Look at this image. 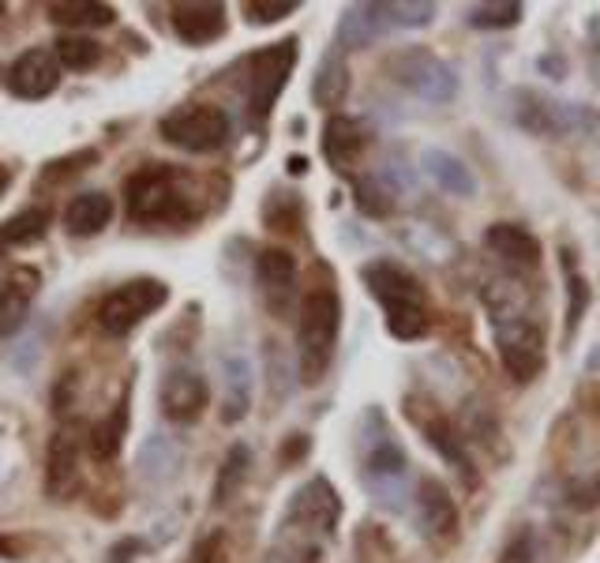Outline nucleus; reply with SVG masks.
<instances>
[{
	"mask_svg": "<svg viewBox=\"0 0 600 563\" xmlns=\"http://www.w3.org/2000/svg\"><path fill=\"white\" fill-rule=\"evenodd\" d=\"M484 308H488L492 338H496L507 376L515 383L536 380L549 365V342H544V328L529 308L526 286L515 278H492L484 286Z\"/></svg>",
	"mask_w": 600,
	"mask_h": 563,
	"instance_id": "1",
	"label": "nucleus"
},
{
	"mask_svg": "<svg viewBox=\"0 0 600 563\" xmlns=\"http://www.w3.org/2000/svg\"><path fill=\"white\" fill-rule=\"evenodd\" d=\"M360 282L376 297L386 315V331L399 342H417L428 334V297L413 271L394 260H368L360 267Z\"/></svg>",
	"mask_w": 600,
	"mask_h": 563,
	"instance_id": "2",
	"label": "nucleus"
},
{
	"mask_svg": "<svg viewBox=\"0 0 600 563\" xmlns=\"http://www.w3.org/2000/svg\"><path fill=\"white\" fill-rule=\"evenodd\" d=\"M360 485L372 492L376 504L399 507L409 504V459H405L402 444L394 439L386 417L372 406L365 413V436H360Z\"/></svg>",
	"mask_w": 600,
	"mask_h": 563,
	"instance_id": "3",
	"label": "nucleus"
},
{
	"mask_svg": "<svg viewBox=\"0 0 600 563\" xmlns=\"http://www.w3.org/2000/svg\"><path fill=\"white\" fill-rule=\"evenodd\" d=\"M128 215L143 226H184L196 218V204L184 192V181L173 165H143L125 184Z\"/></svg>",
	"mask_w": 600,
	"mask_h": 563,
	"instance_id": "4",
	"label": "nucleus"
},
{
	"mask_svg": "<svg viewBox=\"0 0 600 563\" xmlns=\"http://www.w3.org/2000/svg\"><path fill=\"white\" fill-rule=\"evenodd\" d=\"M342 331V301L334 289H308L300 301V328H297V349H300V380L315 387L331 372L334 346Z\"/></svg>",
	"mask_w": 600,
	"mask_h": 563,
	"instance_id": "5",
	"label": "nucleus"
},
{
	"mask_svg": "<svg viewBox=\"0 0 600 563\" xmlns=\"http://www.w3.org/2000/svg\"><path fill=\"white\" fill-rule=\"evenodd\" d=\"M383 72L391 76L394 87L405 94L428 102V105H447L458 94V72L443 57H436L425 46H405L383 60Z\"/></svg>",
	"mask_w": 600,
	"mask_h": 563,
	"instance_id": "6",
	"label": "nucleus"
},
{
	"mask_svg": "<svg viewBox=\"0 0 600 563\" xmlns=\"http://www.w3.org/2000/svg\"><path fill=\"white\" fill-rule=\"evenodd\" d=\"M402 413H405V421H409V425L425 436V444L431 447V451H436L454 473H462L465 489L481 485V473H476V462H473L470 447H465V436L458 433V425L447 417L443 410L431 406L425 394H405Z\"/></svg>",
	"mask_w": 600,
	"mask_h": 563,
	"instance_id": "7",
	"label": "nucleus"
},
{
	"mask_svg": "<svg viewBox=\"0 0 600 563\" xmlns=\"http://www.w3.org/2000/svg\"><path fill=\"white\" fill-rule=\"evenodd\" d=\"M297 38H281L249 57V110L255 120H267L281 91H286L289 76L297 68Z\"/></svg>",
	"mask_w": 600,
	"mask_h": 563,
	"instance_id": "8",
	"label": "nucleus"
},
{
	"mask_svg": "<svg viewBox=\"0 0 600 563\" xmlns=\"http://www.w3.org/2000/svg\"><path fill=\"white\" fill-rule=\"evenodd\" d=\"M165 301H170V286H165V282H158V278H131L120 289H113V294L102 301L99 323H102L105 334H113V338H125V334L136 331L139 323H143L147 315H154Z\"/></svg>",
	"mask_w": 600,
	"mask_h": 563,
	"instance_id": "9",
	"label": "nucleus"
},
{
	"mask_svg": "<svg viewBox=\"0 0 600 563\" xmlns=\"http://www.w3.org/2000/svg\"><path fill=\"white\" fill-rule=\"evenodd\" d=\"M158 131H162L165 143L181 147L188 154H215L229 139V117L218 105H184V110H173L170 117H162Z\"/></svg>",
	"mask_w": 600,
	"mask_h": 563,
	"instance_id": "10",
	"label": "nucleus"
},
{
	"mask_svg": "<svg viewBox=\"0 0 600 563\" xmlns=\"http://www.w3.org/2000/svg\"><path fill=\"white\" fill-rule=\"evenodd\" d=\"M342 499L326 478H312L293 492V504L286 512V530H300L308 538H331L338 530Z\"/></svg>",
	"mask_w": 600,
	"mask_h": 563,
	"instance_id": "11",
	"label": "nucleus"
},
{
	"mask_svg": "<svg viewBox=\"0 0 600 563\" xmlns=\"http://www.w3.org/2000/svg\"><path fill=\"white\" fill-rule=\"evenodd\" d=\"M515 117L518 125L533 131V136H567V131H575L581 120H586V113H581V105L549 99V94L541 91H518Z\"/></svg>",
	"mask_w": 600,
	"mask_h": 563,
	"instance_id": "12",
	"label": "nucleus"
},
{
	"mask_svg": "<svg viewBox=\"0 0 600 563\" xmlns=\"http://www.w3.org/2000/svg\"><path fill=\"white\" fill-rule=\"evenodd\" d=\"M413 518H417V530L428 541H450L458 533V504L450 496V489L439 478H420L417 492H413Z\"/></svg>",
	"mask_w": 600,
	"mask_h": 563,
	"instance_id": "13",
	"label": "nucleus"
},
{
	"mask_svg": "<svg viewBox=\"0 0 600 563\" xmlns=\"http://www.w3.org/2000/svg\"><path fill=\"white\" fill-rule=\"evenodd\" d=\"M60 87V60L53 49H26L8 68V91L23 102H38Z\"/></svg>",
	"mask_w": 600,
	"mask_h": 563,
	"instance_id": "14",
	"label": "nucleus"
},
{
	"mask_svg": "<svg viewBox=\"0 0 600 563\" xmlns=\"http://www.w3.org/2000/svg\"><path fill=\"white\" fill-rule=\"evenodd\" d=\"M158 402H162V413L170 421H176V425H192V421H199L203 410H207L210 387L199 372H192V368H173V372H165Z\"/></svg>",
	"mask_w": 600,
	"mask_h": 563,
	"instance_id": "15",
	"label": "nucleus"
},
{
	"mask_svg": "<svg viewBox=\"0 0 600 563\" xmlns=\"http://www.w3.org/2000/svg\"><path fill=\"white\" fill-rule=\"evenodd\" d=\"M38 289H42L38 267H15L12 275L4 278V286H0V334H4V338H12L26 323V312H31Z\"/></svg>",
	"mask_w": 600,
	"mask_h": 563,
	"instance_id": "16",
	"label": "nucleus"
},
{
	"mask_svg": "<svg viewBox=\"0 0 600 563\" xmlns=\"http://www.w3.org/2000/svg\"><path fill=\"white\" fill-rule=\"evenodd\" d=\"M173 31L188 46H210L226 34V4H210V0L173 4Z\"/></svg>",
	"mask_w": 600,
	"mask_h": 563,
	"instance_id": "17",
	"label": "nucleus"
},
{
	"mask_svg": "<svg viewBox=\"0 0 600 563\" xmlns=\"http://www.w3.org/2000/svg\"><path fill=\"white\" fill-rule=\"evenodd\" d=\"M365 128L360 120L346 117V113H334L323 125V158L334 165V173H353V165L365 154Z\"/></svg>",
	"mask_w": 600,
	"mask_h": 563,
	"instance_id": "18",
	"label": "nucleus"
},
{
	"mask_svg": "<svg viewBox=\"0 0 600 563\" xmlns=\"http://www.w3.org/2000/svg\"><path fill=\"white\" fill-rule=\"evenodd\" d=\"M386 31H391V26H386L379 4H349L346 12H342L338 26H334V46H338V53H357L379 42Z\"/></svg>",
	"mask_w": 600,
	"mask_h": 563,
	"instance_id": "19",
	"label": "nucleus"
},
{
	"mask_svg": "<svg viewBox=\"0 0 600 563\" xmlns=\"http://www.w3.org/2000/svg\"><path fill=\"white\" fill-rule=\"evenodd\" d=\"M79 439L72 428H60L57 436L49 439L46 451V492L53 499L72 496L79 485Z\"/></svg>",
	"mask_w": 600,
	"mask_h": 563,
	"instance_id": "20",
	"label": "nucleus"
},
{
	"mask_svg": "<svg viewBox=\"0 0 600 563\" xmlns=\"http://www.w3.org/2000/svg\"><path fill=\"white\" fill-rule=\"evenodd\" d=\"M420 170H425L428 177L447 192V196H458V199L476 196L473 170L458 154L443 151V147H425V151H420Z\"/></svg>",
	"mask_w": 600,
	"mask_h": 563,
	"instance_id": "21",
	"label": "nucleus"
},
{
	"mask_svg": "<svg viewBox=\"0 0 600 563\" xmlns=\"http://www.w3.org/2000/svg\"><path fill=\"white\" fill-rule=\"evenodd\" d=\"M484 244H488L499 260L518 263V267H536L541 256H544L541 241H536L529 230H522V226H515V222L488 226V230H484Z\"/></svg>",
	"mask_w": 600,
	"mask_h": 563,
	"instance_id": "22",
	"label": "nucleus"
},
{
	"mask_svg": "<svg viewBox=\"0 0 600 563\" xmlns=\"http://www.w3.org/2000/svg\"><path fill=\"white\" fill-rule=\"evenodd\" d=\"M349 99V65H346V53L331 49L326 57L320 60V68H315V79H312V102L326 110L334 117V113L346 105Z\"/></svg>",
	"mask_w": 600,
	"mask_h": 563,
	"instance_id": "23",
	"label": "nucleus"
},
{
	"mask_svg": "<svg viewBox=\"0 0 600 563\" xmlns=\"http://www.w3.org/2000/svg\"><path fill=\"white\" fill-rule=\"evenodd\" d=\"M255 278L270 297H278V308L297 294V260L286 249H263L255 260Z\"/></svg>",
	"mask_w": 600,
	"mask_h": 563,
	"instance_id": "24",
	"label": "nucleus"
},
{
	"mask_svg": "<svg viewBox=\"0 0 600 563\" xmlns=\"http://www.w3.org/2000/svg\"><path fill=\"white\" fill-rule=\"evenodd\" d=\"M222 376H226L222 421L226 425H236V421H241L252 406V365H249V357L229 354L222 360Z\"/></svg>",
	"mask_w": 600,
	"mask_h": 563,
	"instance_id": "25",
	"label": "nucleus"
},
{
	"mask_svg": "<svg viewBox=\"0 0 600 563\" xmlns=\"http://www.w3.org/2000/svg\"><path fill=\"white\" fill-rule=\"evenodd\" d=\"M113 222V199L105 192H83L65 210V226L76 237H94Z\"/></svg>",
	"mask_w": 600,
	"mask_h": 563,
	"instance_id": "26",
	"label": "nucleus"
},
{
	"mask_svg": "<svg viewBox=\"0 0 600 563\" xmlns=\"http://www.w3.org/2000/svg\"><path fill=\"white\" fill-rule=\"evenodd\" d=\"M559 260H563V278H567V331H563V342L570 346V342H575V334H578V328H581V320H586L593 294H589L586 275L578 271L575 252H570V249H559Z\"/></svg>",
	"mask_w": 600,
	"mask_h": 563,
	"instance_id": "27",
	"label": "nucleus"
},
{
	"mask_svg": "<svg viewBox=\"0 0 600 563\" xmlns=\"http://www.w3.org/2000/svg\"><path fill=\"white\" fill-rule=\"evenodd\" d=\"M125 433H128V406L120 402L109 417L99 421V425L86 433V451H91V459H99V462L117 459L120 444H125Z\"/></svg>",
	"mask_w": 600,
	"mask_h": 563,
	"instance_id": "28",
	"label": "nucleus"
},
{
	"mask_svg": "<svg viewBox=\"0 0 600 563\" xmlns=\"http://www.w3.org/2000/svg\"><path fill=\"white\" fill-rule=\"evenodd\" d=\"M49 20L60 26H109L117 12L102 0H60V4H49Z\"/></svg>",
	"mask_w": 600,
	"mask_h": 563,
	"instance_id": "29",
	"label": "nucleus"
},
{
	"mask_svg": "<svg viewBox=\"0 0 600 563\" xmlns=\"http://www.w3.org/2000/svg\"><path fill=\"white\" fill-rule=\"evenodd\" d=\"M49 230V210L46 207H26L20 210L15 218H8L4 226H0V244L4 249H20V244H34L42 241Z\"/></svg>",
	"mask_w": 600,
	"mask_h": 563,
	"instance_id": "30",
	"label": "nucleus"
},
{
	"mask_svg": "<svg viewBox=\"0 0 600 563\" xmlns=\"http://www.w3.org/2000/svg\"><path fill=\"white\" fill-rule=\"evenodd\" d=\"M526 15V8L518 0H488V4H470L465 8V23L473 31H507V26H518Z\"/></svg>",
	"mask_w": 600,
	"mask_h": 563,
	"instance_id": "31",
	"label": "nucleus"
},
{
	"mask_svg": "<svg viewBox=\"0 0 600 563\" xmlns=\"http://www.w3.org/2000/svg\"><path fill=\"white\" fill-rule=\"evenodd\" d=\"M249 466H252V451L244 444H233L222 462V470H218V481H215V507H226L229 499L241 492L244 478H249Z\"/></svg>",
	"mask_w": 600,
	"mask_h": 563,
	"instance_id": "32",
	"label": "nucleus"
},
{
	"mask_svg": "<svg viewBox=\"0 0 600 563\" xmlns=\"http://www.w3.org/2000/svg\"><path fill=\"white\" fill-rule=\"evenodd\" d=\"M53 53H57L60 68H72V72H91V68L102 60V46L94 38H83V34H65V38H57Z\"/></svg>",
	"mask_w": 600,
	"mask_h": 563,
	"instance_id": "33",
	"label": "nucleus"
},
{
	"mask_svg": "<svg viewBox=\"0 0 600 563\" xmlns=\"http://www.w3.org/2000/svg\"><path fill=\"white\" fill-rule=\"evenodd\" d=\"M383 8L386 26H399V31H417V26H428L436 20V4L431 0H399V4H379Z\"/></svg>",
	"mask_w": 600,
	"mask_h": 563,
	"instance_id": "34",
	"label": "nucleus"
},
{
	"mask_svg": "<svg viewBox=\"0 0 600 563\" xmlns=\"http://www.w3.org/2000/svg\"><path fill=\"white\" fill-rule=\"evenodd\" d=\"M353 196H357L360 215H368V218H391L394 215V199H391V192L379 184V177H357L353 181Z\"/></svg>",
	"mask_w": 600,
	"mask_h": 563,
	"instance_id": "35",
	"label": "nucleus"
},
{
	"mask_svg": "<svg viewBox=\"0 0 600 563\" xmlns=\"http://www.w3.org/2000/svg\"><path fill=\"white\" fill-rule=\"evenodd\" d=\"M263 222H267L270 230L293 233L300 226V196H293V192H275L270 204L263 207Z\"/></svg>",
	"mask_w": 600,
	"mask_h": 563,
	"instance_id": "36",
	"label": "nucleus"
},
{
	"mask_svg": "<svg viewBox=\"0 0 600 563\" xmlns=\"http://www.w3.org/2000/svg\"><path fill=\"white\" fill-rule=\"evenodd\" d=\"M297 0H244V20H249L252 26H270L278 20H286V15L297 12Z\"/></svg>",
	"mask_w": 600,
	"mask_h": 563,
	"instance_id": "37",
	"label": "nucleus"
},
{
	"mask_svg": "<svg viewBox=\"0 0 600 563\" xmlns=\"http://www.w3.org/2000/svg\"><path fill=\"white\" fill-rule=\"evenodd\" d=\"M99 162V151H79L72 158H65V162H49L46 165V177L57 181V177H72V173H79V165H91Z\"/></svg>",
	"mask_w": 600,
	"mask_h": 563,
	"instance_id": "38",
	"label": "nucleus"
},
{
	"mask_svg": "<svg viewBox=\"0 0 600 563\" xmlns=\"http://www.w3.org/2000/svg\"><path fill=\"white\" fill-rule=\"evenodd\" d=\"M567 499H570V507H578V512H589V507H597L600 504V481H578V485H570L567 489Z\"/></svg>",
	"mask_w": 600,
	"mask_h": 563,
	"instance_id": "39",
	"label": "nucleus"
},
{
	"mask_svg": "<svg viewBox=\"0 0 600 563\" xmlns=\"http://www.w3.org/2000/svg\"><path fill=\"white\" fill-rule=\"evenodd\" d=\"M536 68H541V72H552L555 79H563V76H567V68H563V60H549V57H541V65H536Z\"/></svg>",
	"mask_w": 600,
	"mask_h": 563,
	"instance_id": "40",
	"label": "nucleus"
},
{
	"mask_svg": "<svg viewBox=\"0 0 600 563\" xmlns=\"http://www.w3.org/2000/svg\"><path fill=\"white\" fill-rule=\"evenodd\" d=\"M308 170H312V165H308V158H300V154L289 158V173H293V177H300V173H308Z\"/></svg>",
	"mask_w": 600,
	"mask_h": 563,
	"instance_id": "41",
	"label": "nucleus"
},
{
	"mask_svg": "<svg viewBox=\"0 0 600 563\" xmlns=\"http://www.w3.org/2000/svg\"><path fill=\"white\" fill-rule=\"evenodd\" d=\"M8 184H12V173H8V170H4V165H0V192H4V188H8Z\"/></svg>",
	"mask_w": 600,
	"mask_h": 563,
	"instance_id": "42",
	"label": "nucleus"
},
{
	"mask_svg": "<svg viewBox=\"0 0 600 563\" xmlns=\"http://www.w3.org/2000/svg\"><path fill=\"white\" fill-rule=\"evenodd\" d=\"M0 20H4V4H0Z\"/></svg>",
	"mask_w": 600,
	"mask_h": 563,
	"instance_id": "43",
	"label": "nucleus"
}]
</instances>
